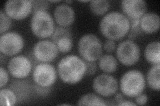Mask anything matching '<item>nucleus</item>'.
<instances>
[{
  "instance_id": "c85d7f7f",
  "label": "nucleus",
  "mask_w": 160,
  "mask_h": 106,
  "mask_svg": "<svg viewBox=\"0 0 160 106\" xmlns=\"http://www.w3.org/2000/svg\"><path fill=\"white\" fill-rule=\"evenodd\" d=\"M117 45L115 41L107 39L103 44V49L108 53H112L116 50Z\"/></svg>"
},
{
  "instance_id": "72a5a7b5",
  "label": "nucleus",
  "mask_w": 160,
  "mask_h": 106,
  "mask_svg": "<svg viewBox=\"0 0 160 106\" xmlns=\"http://www.w3.org/2000/svg\"><path fill=\"white\" fill-rule=\"evenodd\" d=\"M117 105H136V104L131 102V101H128V100L125 99L123 101V102L119 103Z\"/></svg>"
},
{
  "instance_id": "6e6552de",
  "label": "nucleus",
  "mask_w": 160,
  "mask_h": 106,
  "mask_svg": "<svg viewBox=\"0 0 160 106\" xmlns=\"http://www.w3.org/2000/svg\"><path fill=\"white\" fill-rule=\"evenodd\" d=\"M57 78L56 69L48 62L39 63L33 69V82L42 86H52L56 82Z\"/></svg>"
},
{
  "instance_id": "ddd939ff",
  "label": "nucleus",
  "mask_w": 160,
  "mask_h": 106,
  "mask_svg": "<svg viewBox=\"0 0 160 106\" xmlns=\"http://www.w3.org/2000/svg\"><path fill=\"white\" fill-rule=\"evenodd\" d=\"M51 41L56 45L59 51L62 53H69L73 47V35L69 27H56L51 36Z\"/></svg>"
},
{
  "instance_id": "6ab92c4d",
  "label": "nucleus",
  "mask_w": 160,
  "mask_h": 106,
  "mask_svg": "<svg viewBox=\"0 0 160 106\" xmlns=\"http://www.w3.org/2000/svg\"><path fill=\"white\" fill-rule=\"evenodd\" d=\"M98 60V67L104 73H113L118 69V60L112 54H106L102 55Z\"/></svg>"
},
{
  "instance_id": "aec40b11",
  "label": "nucleus",
  "mask_w": 160,
  "mask_h": 106,
  "mask_svg": "<svg viewBox=\"0 0 160 106\" xmlns=\"http://www.w3.org/2000/svg\"><path fill=\"white\" fill-rule=\"evenodd\" d=\"M146 81L150 88L159 91L160 88V65H152L148 70L146 76Z\"/></svg>"
},
{
  "instance_id": "9b49d317",
  "label": "nucleus",
  "mask_w": 160,
  "mask_h": 106,
  "mask_svg": "<svg viewBox=\"0 0 160 106\" xmlns=\"http://www.w3.org/2000/svg\"><path fill=\"white\" fill-rule=\"evenodd\" d=\"M33 53L40 62L49 63L58 57L59 50L53 41L42 39L34 44Z\"/></svg>"
},
{
  "instance_id": "f704fd0d",
  "label": "nucleus",
  "mask_w": 160,
  "mask_h": 106,
  "mask_svg": "<svg viewBox=\"0 0 160 106\" xmlns=\"http://www.w3.org/2000/svg\"><path fill=\"white\" fill-rule=\"evenodd\" d=\"M7 57L8 56L3 54L2 53H0V62H1V67H3V65L6 63L7 60Z\"/></svg>"
},
{
  "instance_id": "39448f33",
  "label": "nucleus",
  "mask_w": 160,
  "mask_h": 106,
  "mask_svg": "<svg viewBox=\"0 0 160 106\" xmlns=\"http://www.w3.org/2000/svg\"><path fill=\"white\" fill-rule=\"evenodd\" d=\"M30 29L33 34L40 39L51 37L56 29L55 21L48 12L33 13L30 21Z\"/></svg>"
},
{
  "instance_id": "f03ea898",
  "label": "nucleus",
  "mask_w": 160,
  "mask_h": 106,
  "mask_svg": "<svg viewBox=\"0 0 160 106\" xmlns=\"http://www.w3.org/2000/svg\"><path fill=\"white\" fill-rule=\"evenodd\" d=\"M85 60L76 55L70 54L62 58L58 64L57 72L64 83L76 84L86 75Z\"/></svg>"
},
{
  "instance_id": "f3484780",
  "label": "nucleus",
  "mask_w": 160,
  "mask_h": 106,
  "mask_svg": "<svg viewBox=\"0 0 160 106\" xmlns=\"http://www.w3.org/2000/svg\"><path fill=\"white\" fill-rule=\"evenodd\" d=\"M139 24L143 33L153 34L159 29V17L154 12H147L140 18Z\"/></svg>"
},
{
  "instance_id": "5701e85b",
  "label": "nucleus",
  "mask_w": 160,
  "mask_h": 106,
  "mask_svg": "<svg viewBox=\"0 0 160 106\" xmlns=\"http://www.w3.org/2000/svg\"><path fill=\"white\" fill-rule=\"evenodd\" d=\"M18 103V98L13 91L9 88H1L0 104L2 106H13Z\"/></svg>"
},
{
  "instance_id": "393cba45",
  "label": "nucleus",
  "mask_w": 160,
  "mask_h": 106,
  "mask_svg": "<svg viewBox=\"0 0 160 106\" xmlns=\"http://www.w3.org/2000/svg\"><path fill=\"white\" fill-rule=\"evenodd\" d=\"M12 19L8 16L4 10H1L0 12V33L1 35L6 33L12 27Z\"/></svg>"
},
{
  "instance_id": "1a4fd4ad",
  "label": "nucleus",
  "mask_w": 160,
  "mask_h": 106,
  "mask_svg": "<svg viewBox=\"0 0 160 106\" xmlns=\"http://www.w3.org/2000/svg\"><path fill=\"white\" fill-rule=\"evenodd\" d=\"M93 88L95 92L102 97L109 98L116 94L118 90V82L112 75L104 73L93 79Z\"/></svg>"
},
{
  "instance_id": "cd10ccee",
  "label": "nucleus",
  "mask_w": 160,
  "mask_h": 106,
  "mask_svg": "<svg viewBox=\"0 0 160 106\" xmlns=\"http://www.w3.org/2000/svg\"><path fill=\"white\" fill-rule=\"evenodd\" d=\"M85 62H86V75L88 76H91L96 74L98 70V65L96 62L86 61V60H85Z\"/></svg>"
},
{
  "instance_id": "7ed1b4c3",
  "label": "nucleus",
  "mask_w": 160,
  "mask_h": 106,
  "mask_svg": "<svg viewBox=\"0 0 160 106\" xmlns=\"http://www.w3.org/2000/svg\"><path fill=\"white\" fill-rule=\"evenodd\" d=\"M146 80L142 72L132 70L125 73L120 79L122 93L129 98H136L143 93L146 88Z\"/></svg>"
},
{
  "instance_id": "20e7f679",
  "label": "nucleus",
  "mask_w": 160,
  "mask_h": 106,
  "mask_svg": "<svg viewBox=\"0 0 160 106\" xmlns=\"http://www.w3.org/2000/svg\"><path fill=\"white\" fill-rule=\"evenodd\" d=\"M78 50L84 60L96 62L103 54V44L96 35L88 33L79 39Z\"/></svg>"
},
{
  "instance_id": "4468645a",
  "label": "nucleus",
  "mask_w": 160,
  "mask_h": 106,
  "mask_svg": "<svg viewBox=\"0 0 160 106\" xmlns=\"http://www.w3.org/2000/svg\"><path fill=\"white\" fill-rule=\"evenodd\" d=\"M121 9L129 20H136L147 13L148 6L143 0H124L121 2Z\"/></svg>"
},
{
  "instance_id": "dca6fc26",
  "label": "nucleus",
  "mask_w": 160,
  "mask_h": 106,
  "mask_svg": "<svg viewBox=\"0 0 160 106\" xmlns=\"http://www.w3.org/2000/svg\"><path fill=\"white\" fill-rule=\"evenodd\" d=\"M33 84L32 85L29 80L19 79L14 80L10 84L9 88L16 94L18 98V103H22L29 99L33 92Z\"/></svg>"
},
{
  "instance_id": "f257e3e1",
  "label": "nucleus",
  "mask_w": 160,
  "mask_h": 106,
  "mask_svg": "<svg viewBox=\"0 0 160 106\" xmlns=\"http://www.w3.org/2000/svg\"><path fill=\"white\" fill-rule=\"evenodd\" d=\"M130 27L129 19L120 12H112L105 15L99 25V31L108 39L119 41L128 35Z\"/></svg>"
},
{
  "instance_id": "4be33fe9",
  "label": "nucleus",
  "mask_w": 160,
  "mask_h": 106,
  "mask_svg": "<svg viewBox=\"0 0 160 106\" xmlns=\"http://www.w3.org/2000/svg\"><path fill=\"white\" fill-rule=\"evenodd\" d=\"M78 105H106L107 103L101 97L94 93L83 95L78 102Z\"/></svg>"
},
{
  "instance_id": "0eeeda50",
  "label": "nucleus",
  "mask_w": 160,
  "mask_h": 106,
  "mask_svg": "<svg viewBox=\"0 0 160 106\" xmlns=\"http://www.w3.org/2000/svg\"><path fill=\"white\" fill-rule=\"evenodd\" d=\"M22 35L16 32H8L0 37V51L8 57L16 56L24 47Z\"/></svg>"
},
{
  "instance_id": "7c9ffc66",
  "label": "nucleus",
  "mask_w": 160,
  "mask_h": 106,
  "mask_svg": "<svg viewBox=\"0 0 160 106\" xmlns=\"http://www.w3.org/2000/svg\"><path fill=\"white\" fill-rule=\"evenodd\" d=\"M148 96L146 94H140L139 95H137L136 97V105H146L148 102Z\"/></svg>"
},
{
  "instance_id": "412c9836",
  "label": "nucleus",
  "mask_w": 160,
  "mask_h": 106,
  "mask_svg": "<svg viewBox=\"0 0 160 106\" xmlns=\"http://www.w3.org/2000/svg\"><path fill=\"white\" fill-rule=\"evenodd\" d=\"M110 8V2L108 0H93L89 2V9L96 16L107 14Z\"/></svg>"
},
{
  "instance_id": "a211bd4d",
  "label": "nucleus",
  "mask_w": 160,
  "mask_h": 106,
  "mask_svg": "<svg viewBox=\"0 0 160 106\" xmlns=\"http://www.w3.org/2000/svg\"><path fill=\"white\" fill-rule=\"evenodd\" d=\"M145 58L152 65L160 63V43L159 41L149 43L144 51Z\"/></svg>"
},
{
  "instance_id": "423d86ee",
  "label": "nucleus",
  "mask_w": 160,
  "mask_h": 106,
  "mask_svg": "<svg viewBox=\"0 0 160 106\" xmlns=\"http://www.w3.org/2000/svg\"><path fill=\"white\" fill-rule=\"evenodd\" d=\"M141 56L139 45L132 40L127 39L120 43L116 48V57L123 65L131 67L136 64Z\"/></svg>"
},
{
  "instance_id": "a878e982",
  "label": "nucleus",
  "mask_w": 160,
  "mask_h": 106,
  "mask_svg": "<svg viewBox=\"0 0 160 106\" xmlns=\"http://www.w3.org/2000/svg\"><path fill=\"white\" fill-rule=\"evenodd\" d=\"M32 13L38 12H47L50 7V2L46 0H32Z\"/></svg>"
},
{
  "instance_id": "2eb2a0df",
  "label": "nucleus",
  "mask_w": 160,
  "mask_h": 106,
  "mask_svg": "<svg viewBox=\"0 0 160 106\" xmlns=\"http://www.w3.org/2000/svg\"><path fill=\"white\" fill-rule=\"evenodd\" d=\"M54 21L60 27H69L74 23L76 13L74 9L66 3H60L53 12Z\"/></svg>"
},
{
  "instance_id": "c9c22d12",
  "label": "nucleus",
  "mask_w": 160,
  "mask_h": 106,
  "mask_svg": "<svg viewBox=\"0 0 160 106\" xmlns=\"http://www.w3.org/2000/svg\"><path fill=\"white\" fill-rule=\"evenodd\" d=\"M72 3V0H70V1H66V2H64V3Z\"/></svg>"
},
{
  "instance_id": "b1692460",
  "label": "nucleus",
  "mask_w": 160,
  "mask_h": 106,
  "mask_svg": "<svg viewBox=\"0 0 160 106\" xmlns=\"http://www.w3.org/2000/svg\"><path fill=\"white\" fill-rule=\"evenodd\" d=\"M129 21L130 23V27L128 33V39L133 41L138 36L142 35L143 32L142 31L141 27H140L139 19L129 20Z\"/></svg>"
},
{
  "instance_id": "f8f14e48",
  "label": "nucleus",
  "mask_w": 160,
  "mask_h": 106,
  "mask_svg": "<svg viewBox=\"0 0 160 106\" xmlns=\"http://www.w3.org/2000/svg\"><path fill=\"white\" fill-rule=\"evenodd\" d=\"M32 68V64L28 57L23 55L13 57L8 63L9 73L17 79L27 78L31 72Z\"/></svg>"
},
{
  "instance_id": "9d476101",
  "label": "nucleus",
  "mask_w": 160,
  "mask_h": 106,
  "mask_svg": "<svg viewBox=\"0 0 160 106\" xmlns=\"http://www.w3.org/2000/svg\"><path fill=\"white\" fill-rule=\"evenodd\" d=\"M4 12L12 19H23L32 12V1L9 0L4 5Z\"/></svg>"
},
{
  "instance_id": "e433bc0d",
  "label": "nucleus",
  "mask_w": 160,
  "mask_h": 106,
  "mask_svg": "<svg viewBox=\"0 0 160 106\" xmlns=\"http://www.w3.org/2000/svg\"><path fill=\"white\" fill-rule=\"evenodd\" d=\"M50 3H59V1L58 0V1H49Z\"/></svg>"
},
{
  "instance_id": "2f4dec72",
  "label": "nucleus",
  "mask_w": 160,
  "mask_h": 106,
  "mask_svg": "<svg viewBox=\"0 0 160 106\" xmlns=\"http://www.w3.org/2000/svg\"><path fill=\"white\" fill-rule=\"evenodd\" d=\"M28 58L29 59L30 62H31V63H32V64L33 68H34L35 67H36V66H37L38 64H39V63H41V62H40L39 61V60L36 58V57L34 56V54H33V52L30 53L28 55Z\"/></svg>"
},
{
  "instance_id": "473e14b6",
  "label": "nucleus",
  "mask_w": 160,
  "mask_h": 106,
  "mask_svg": "<svg viewBox=\"0 0 160 106\" xmlns=\"http://www.w3.org/2000/svg\"><path fill=\"white\" fill-rule=\"evenodd\" d=\"M124 96H123V94L122 93H118L116 94V95H115V98H114V102H116V105H118L119 103L123 102V100H125Z\"/></svg>"
},
{
  "instance_id": "c756f323",
  "label": "nucleus",
  "mask_w": 160,
  "mask_h": 106,
  "mask_svg": "<svg viewBox=\"0 0 160 106\" xmlns=\"http://www.w3.org/2000/svg\"><path fill=\"white\" fill-rule=\"evenodd\" d=\"M9 81V74L3 67H0V88H3Z\"/></svg>"
},
{
  "instance_id": "bb28decb",
  "label": "nucleus",
  "mask_w": 160,
  "mask_h": 106,
  "mask_svg": "<svg viewBox=\"0 0 160 106\" xmlns=\"http://www.w3.org/2000/svg\"><path fill=\"white\" fill-rule=\"evenodd\" d=\"M33 93L36 95L41 98H44L48 96L52 92V86L45 87L42 85H38L35 83L33 84Z\"/></svg>"
}]
</instances>
